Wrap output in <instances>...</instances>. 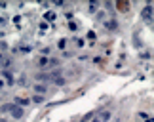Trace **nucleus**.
<instances>
[{
  "instance_id": "f257e3e1",
  "label": "nucleus",
  "mask_w": 154,
  "mask_h": 122,
  "mask_svg": "<svg viewBox=\"0 0 154 122\" xmlns=\"http://www.w3.org/2000/svg\"><path fill=\"white\" fill-rule=\"evenodd\" d=\"M10 114H11L14 118H23V114H25V109H23V107H19V105H14V103H11Z\"/></svg>"
},
{
  "instance_id": "f03ea898",
  "label": "nucleus",
  "mask_w": 154,
  "mask_h": 122,
  "mask_svg": "<svg viewBox=\"0 0 154 122\" xmlns=\"http://www.w3.org/2000/svg\"><path fill=\"white\" fill-rule=\"evenodd\" d=\"M34 92H36V95H42L44 97V94L48 92V88H46L44 84H36V86H34Z\"/></svg>"
},
{
  "instance_id": "7ed1b4c3",
  "label": "nucleus",
  "mask_w": 154,
  "mask_h": 122,
  "mask_svg": "<svg viewBox=\"0 0 154 122\" xmlns=\"http://www.w3.org/2000/svg\"><path fill=\"white\" fill-rule=\"evenodd\" d=\"M0 65H2L4 69H6V67H10V59H8L6 55H0Z\"/></svg>"
},
{
  "instance_id": "20e7f679",
  "label": "nucleus",
  "mask_w": 154,
  "mask_h": 122,
  "mask_svg": "<svg viewBox=\"0 0 154 122\" xmlns=\"http://www.w3.org/2000/svg\"><path fill=\"white\" fill-rule=\"evenodd\" d=\"M48 78H50V77H48L46 73H38V74H36V80H38V82H46Z\"/></svg>"
},
{
  "instance_id": "39448f33",
  "label": "nucleus",
  "mask_w": 154,
  "mask_h": 122,
  "mask_svg": "<svg viewBox=\"0 0 154 122\" xmlns=\"http://www.w3.org/2000/svg\"><path fill=\"white\" fill-rule=\"evenodd\" d=\"M10 109H11V103H4V105L0 107V113H10Z\"/></svg>"
},
{
  "instance_id": "423d86ee",
  "label": "nucleus",
  "mask_w": 154,
  "mask_h": 122,
  "mask_svg": "<svg viewBox=\"0 0 154 122\" xmlns=\"http://www.w3.org/2000/svg\"><path fill=\"white\" fill-rule=\"evenodd\" d=\"M4 77H6V82H8V84H14V77H11L8 71H4Z\"/></svg>"
},
{
  "instance_id": "0eeeda50",
  "label": "nucleus",
  "mask_w": 154,
  "mask_h": 122,
  "mask_svg": "<svg viewBox=\"0 0 154 122\" xmlns=\"http://www.w3.org/2000/svg\"><path fill=\"white\" fill-rule=\"evenodd\" d=\"M38 67H48V59H46V57H40V59H38Z\"/></svg>"
},
{
  "instance_id": "6e6552de",
  "label": "nucleus",
  "mask_w": 154,
  "mask_h": 122,
  "mask_svg": "<svg viewBox=\"0 0 154 122\" xmlns=\"http://www.w3.org/2000/svg\"><path fill=\"white\" fill-rule=\"evenodd\" d=\"M17 103H21V105H29L31 101H29V99H25V97H17ZM21 105H19V107H21Z\"/></svg>"
},
{
  "instance_id": "1a4fd4ad",
  "label": "nucleus",
  "mask_w": 154,
  "mask_h": 122,
  "mask_svg": "<svg viewBox=\"0 0 154 122\" xmlns=\"http://www.w3.org/2000/svg\"><path fill=\"white\" fill-rule=\"evenodd\" d=\"M109 117H110L109 113H101V118H103V120H109Z\"/></svg>"
},
{
  "instance_id": "9d476101",
  "label": "nucleus",
  "mask_w": 154,
  "mask_h": 122,
  "mask_svg": "<svg viewBox=\"0 0 154 122\" xmlns=\"http://www.w3.org/2000/svg\"><path fill=\"white\" fill-rule=\"evenodd\" d=\"M4 88V82H2V80H0V90H2Z\"/></svg>"
}]
</instances>
